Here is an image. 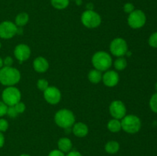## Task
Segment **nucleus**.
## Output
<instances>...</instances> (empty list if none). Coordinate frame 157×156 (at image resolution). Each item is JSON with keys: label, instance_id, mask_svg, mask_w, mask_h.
Segmentation results:
<instances>
[{"label": "nucleus", "instance_id": "nucleus-26", "mask_svg": "<svg viewBox=\"0 0 157 156\" xmlns=\"http://www.w3.org/2000/svg\"><path fill=\"white\" fill-rule=\"evenodd\" d=\"M14 107H15V110L17 111V113L19 114V113H24L25 111V109H26V106L25 105L24 102H21L20 101L19 102H18L17 104H15V106H14Z\"/></svg>", "mask_w": 157, "mask_h": 156}, {"label": "nucleus", "instance_id": "nucleus-18", "mask_svg": "<svg viewBox=\"0 0 157 156\" xmlns=\"http://www.w3.org/2000/svg\"><path fill=\"white\" fill-rule=\"evenodd\" d=\"M106 152L110 154H114L117 153L120 150V144L117 141H109L106 143L104 147Z\"/></svg>", "mask_w": 157, "mask_h": 156}, {"label": "nucleus", "instance_id": "nucleus-24", "mask_svg": "<svg viewBox=\"0 0 157 156\" xmlns=\"http://www.w3.org/2000/svg\"><path fill=\"white\" fill-rule=\"evenodd\" d=\"M150 107L152 111L157 113V93H154L150 98Z\"/></svg>", "mask_w": 157, "mask_h": 156}, {"label": "nucleus", "instance_id": "nucleus-28", "mask_svg": "<svg viewBox=\"0 0 157 156\" xmlns=\"http://www.w3.org/2000/svg\"><path fill=\"white\" fill-rule=\"evenodd\" d=\"M134 10H135V7H134V6H133V3L127 2L124 6V12H126V13L130 14L132 12H133Z\"/></svg>", "mask_w": 157, "mask_h": 156}, {"label": "nucleus", "instance_id": "nucleus-11", "mask_svg": "<svg viewBox=\"0 0 157 156\" xmlns=\"http://www.w3.org/2000/svg\"><path fill=\"white\" fill-rule=\"evenodd\" d=\"M44 98L48 103L57 105L61 99V93L55 87H48L44 92Z\"/></svg>", "mask_w": 157, "mask_h": 156}, {"label": "nucleus", "instance_id": "nucleus-21", "mask_svg": "<svg viewBox=\"0 0 157 156\" xmlns=\"http://www.w3.org/2000/svg\"><path fill=\"white\" fill-rule=\"evenodd\" d=\"M70 0H51V4L55 9L58 10H63L67 8Z\"/></svg>", "mask_w": 157, "mask_h": 156}, {"label": "nucleus", "instance_id": "nucleus-3", "mask_svg": "<svg viewBox=\"0 0 157 156\" xmlns=\"http://www.w3.org/2000/svg\"><path fill=\"white\" fill-rule=\"evenodd\" d=\"M55 122L58 126L67 129L75 123V116L70 110L61 109L55 113Z\"/></svg>", "mask_w": 157, "mask_h": 156}, {"label": "nucleus", "instance_id": "nucleus-8", "mask_svg": "<svg viewBox=\"0 0 157 156\" xmlns=\"http://www.w3.org/2000/svg\"><path fill=\"white\" fill-rule=\"evenodd\" d=\"M110 53L117 58L124 57L128 51V45L124 38H114L110 44Z\"/></svg>", "mask_w": 157, "mask_h": 156}, {"label": "nucleus", "instance_id": "nucleus-33", "mask_svg": "<svg viewBox=\"0 0 157 156\" xmlns=\"http://www.w3.org/2000/svg\"><path fill=\"white\" fill-rule=\"evenodd\" d=\"M65 156H83L81 153H80L78 151H71L68 153H67Z\"/></svg>", "mask_w": 157, "mask_h": 156}, {"label": "nucleus", "instance_id": "nucleus-1", "mask_svg": "<svg viewBox=\"0 0 157 156\" xmlns=\"http://www.w3.org/2000/svg\"><path fill=\"white\" fill-rule=\"evenodd\" d=\"M21 80V73L13 67H2L0 69V83L3 86L12 87Z\"/></svg>", "mask_w": 157, "mask_h": 156}, {"label": "nucleus", "instance_id": "nucleus-19", "mask_svg": "<svg viewBox=\"0 0 157 156\" xmlns=\"http://www.w3.org/2000/svg\"><path fill=\"white\" fill-rule=\"evenodd\" d=\"M29 21V15L26 12H21L15 17V24L17 27H23L28 24Z\"/></svg>", "mask_w": 157, "mask_h": 156}, {"label": "nucleus", "instance_id": "nucleus-13", "mask_svg": "<svg viewBox=\"0 0 157 156\" xmlns=\"http://www.w3.org/2000/svg\"><path fill=\"white\" fill-rule=\"evenodd\" d=\"M102 80L104 85L108 87H113L119 83L120 76L117 72L114 70H107L103 74Z\"/></svg>", "mask_w": 157, "mask_h": 156}, {"label": "nucleus", "instance_id": "nucleus-5", "mask_svg": "<svg viewBox=\"0 0 157 156\" xmlns=\"http://www.w3.org/2000/svg\"><path fill=\"white\" fill-rule=\"evenodd\" d=\"M2 101L8 106H14L21 101V93L15 86L7 87L2 93Z\"/></svg>", "mask_w": 157, "mask_h": 156}, {"label": "nucleus", "instance_id": "nucleus-40", "mask_svg": "<svg viewBox=\"0 0 157 156\" xmlns=\"http://www.w3.org/2000/svg\"><path fill=\"white\" fill-rule=\"evenodd\" d=\"M1 46H2V44H1V42H0V48H1Z\"/></svg>", "mask_w": 157, "mask_h": 156}, {"label": "nucleus", "instance_id": "nucleus-39", "mask_svg": "<svg viewBox=\"0 0 157 156\" xmlns=\"http://www.w3.org/2000/svg\"><path fill=\"white\" fill-rule=\"evenodd\" d=\"M156 91H157V83L156 84Z\"/></svg>", "mask_w": 157, "mask_h": 156}, {"label": "nucleus", "instance_id": "nucleus-7", "mask_svg": "<svg viewBox=\"0 0 157 156\" xmlns=\"http://www.w3.org/2000/svg\"><path fill=\"white\" fill-rule=\"evenodd\" d=\"M147 21V16L142 10L135 9L133 12L129 14L127 23L133 29H139L144 27Z\"/></svg>", "mask_w": 157, "mask_h": 156}, {"label": "nucleus", "instance_id": "nucleus-29", "mask_svg": "<svg viewBox=\"0 0 157 156\" xmlns=\"http://www.w3.org/2000/svg\"><path fill=\"white\" fill-rule=\"evenodd\" d=\"M18 113H17V111L15 110V107L14 106H8L7 113H6V115L9 116L10 118H15L17 116H18Z\"/></svg>", "mask_w": 157, "mask_h": 156}, {"label": "nucleus", "instance_id": "nucleus-17", "mask_svg": "<svg viewBox=\"0 0 157 156\" xmlns=\"http://www.w3.org/2000/svg\"><path fill=\"white\" fill-rule=\"evenodd\" d=\"M102 72L100 70H96V69H93V70H90L88 73V77L89 81L94 84H99L101 80H102Z\"/></svg>", "mask_w": 157, "mask_h": 156}, {"label": "nucleus", "instance_id": "nucleus-4", "mask_svg": "<svg viewBox=\"0 0 157 156\" xmlns=\"http://www.w3.org/2000/svg\"><path fill=\"white\" fill-rule=\"evenodd\" d=\"M121 128L128 134H136L141 128V121L135 115H126L121 119Z\"/></svg>", "mask_w": 157, "mask_h": 156}, {"label": "nucleus", "instance_id": "nucleus-10", "mask_svg": "<svg viewBox=\"0 0 157 156\" xmlns=\"http://www.w3.org/2000/svg\"><path fill=\"white\" fill-rule=\"evenodd\" d=\"M109 111L113 119H122L127 115V108L122 101L114 100L110 104Z\"/></svg>", "mask_w": 157, "mask_h": 156}, {"label": "nucleus", "instance_id": "nucleus-36", "mask_svg": "<svg viewBox=\"0 0 157 156\" xmlns=\"http://www.w3.org/2000/svg\"><path fill=\"white\" fill-rule=\"evenodd\" d=\"M3 66H4L3 65V59L0 57V69H1Z\"/></svg>", "mask_w": 157, "mask_h": 156}, {"label": "nucleus", "instance_id": "nucleus-15", "mask_svg": "<svg viewBox=\"0 0 157 156\" xmlns=\"http://www.w3.org/2000/svg\"><path fill=\"white\" fill-rule=\"evenodd\" d=\"M74 135L78 138H84L87 136L88 134V126L85 123L81 122H76L73 125V128H72Z\"/></svg>", "mask_w": 157, "mask_h": 156}, {"label": "nucleus", "instance_id": "nucleus-23", "mask_svg": "<svg viewBox=\"0 0 157 156\" xmlns=\"http://www.w3.org/2000/svg\"><path fill=\"white\" fill-rule=\"evenodd\" d=\"M49 87L48 81L45 79H39L37 82V87L38 90L44 92Z\"/></svg>", "mask_w": 157, "mask_h": 156}, {"label": "nucleus", "instance_id": "nucleus-25", "mask_svg": "<svg viewBox=\"0 0 157 156\" xmlns=\"http://www.w3.org/2000/svg\"><path fill=\"white\" fill-rule=\"evenodd\" d=\"M148 43L150 47L153 48H157V32H154L150 36Z\"/></svg>", "mask_w": 157, "mask_h": 156}, {"label": "nucleus", "instance_id": "nucleus-34", "mask_svg": "<svg viewBox=\"0 0 157 156\" xmlns=\"http://www.w3.org/2000/svg\"><path fill=\"white\" fill-rule=\"evenodd\" d=\"M4 144H5V136L4 135H3V133L0 132V148H2L3 146H4Z\"/></svg>", "mask_w": 157, "mask_h": 156}, {"label": "nucleus", "instance_id": "nucleus-35", "mask_svg": "<svg viewBox=\"0 0 157 156\" xmlns=\"http://www.w3.org/2000/svg\"><path fill=\"white\" fill-rule=\"evenodd\" d=\"M94 6L92 3H89L87 5V10H93Z\"/></svg>", "mask_w": 157, "mask_h": 156}, {"label": "nucleus", "instance_id": "nucleus-12", "mask_svg": "<svg viewBox=\"0 0 157 156\" xmlns=\"http://www.w3.org/2000/svg\"><path fill=\"white\" fill-rule=\"evenodd\" d=\"M14 55L20 63L26 61L31 56V49L25 44H18L14 50Z\"/></svg>", "mask_w": 157, "mask_h": 156}, {"label": "nucleus", "instance_id": "nucleus-31", "mask_svg": "<svg viewBox=\"0 0 157 156\" xmlns=\"http://www.w3.org/2000/svg\"><path fill=\"white\" fill-rule=\"evenodd\" d=\"M12 64H13V59L11 57L8 56L5 59H3V65L5 67H12Z\"/></svg>", "mask_w": 157, "mask_h": 156}, {"label": "nucleus", "instance_id": "nucleus-22", "mask_svg": "<svg viewBox=\"0 0 157 156\" xmlns=\"http://www.w3.org/2000/svg\"><path fill=\"white\" fill-rule=\"evenodd\" d=\"M113 66H114L116 70L121 71V70H124L127 67V61L124 57L117 58V59L113 63Z\"/></svg>", "mask_w": 157, "mask_h": 156}, {"label": "nucleus", "instance_id": "nucleus-9", "mask_svg": "<svg viewBox=\"0 0 157 156\" xmlns=\"http://www.w3.org/2000/svg\"><path fill=\"white\" fill-rule=\"evenodd\" d=\"M18 27L10 21H4L0 23V38L10 39L17 34Z\"/></svg>", "mask_w": 157, "mask_h": 156}, {"label": "nucleus", "instance_id": "nucleus-38", "mask_svg": "<svg viewBox=\"0 0 157 156\" xmlns=\"http://www.w3.org/2000/svg\"><path fill=\"white\" fill-rule=\"evenodd\" d=\"M19 156H31L30 154H20Z\"/></svg>", "mask_w": 157, "mask_h": 156}, {"label": "nucleus", "instance_id": "nucleus-41", "mask_svg": "<svg viewBox=\"0 0 157 156\" xmlns=\"http://www.w3.org/2000/svg\"><path fill=\"white\" fill-rule=\"evenodd\" d=\"M74 1H76V0H74Z\"/></svg>", "mask_w": 157, "mask_h": 156}, {"label": "nucleus", "instance_id": "nucleus-20", "mask_svg": "<svg viewBox=\"0 0 157 156\" xmlns=\"http://www.w3.org/2000/svg\"><path fill=\"white\" fill-rule=\"evenodd\" d=\"M107 129L113 133L119 132L121 130V122L119 119H113L107 122Z\"/></svg>", "mask_w": 157, "mask_h": 156}, {"label": "nucleus", "instance_id": "nucleus-6", "mask_svg": "<svg viewBox=\"0 0 157 156\" xmlns=\"http://www.w3.org/2000/svg\"><path fill=\"white\" fill-rule=\"evenodd\" d=\"M83 25L87 28H96L101 24V17L94 10H86L81 17Z\"/></svg>", "mask_w": 157, "mask_h": 156}, {"label": "nucleus", "instance_id": "nucleus-27", "mask_svg": "<svg viewBox=\"0 0 157 156\" xmlns=\"http://www.w3.org/2000/svg\"><path fill=\"white\" fill-rule=\"evenodd\" d=\"M9 122L6 119H0V132H1L7 131V129L9 128Z\"/></svg>", "mask_w": 157, "mask_h": 156}, {"label": "nucleus", "instance_id": "nucleus-2", "mask_svg": "<svg viewBox=\"0 0 157 156\" xmlns=\"http://www.w3.org/2000/svg\"><path fill=\"white\" fill-rule=\"evenodd\" d=\"M91 62L94 69L101 72L108 70L113 64L111 56L107 52L103 50L94 54Z\"/></svg>", "mask_w": 157, "mask_h": 156}, {"label": "nucleus", "instance_id": "nucleus-14", "mask_svg": "<svg viewBox=\"0 0 157 156\" xmlns=\"http://www.w3.org/2000/svg\"><path fill=\"white\" fill-rule=\"evenodd\" d=\"M33 68L38 73H44L49 68V63L44 57H38L33 61Z\"/></svg>", "mask_w": 157, "mask_h": 156}, {"label": "nucleus", "instance_id": "nucleus-30", "mask_svg": "<svg viewBox=\"0 0 157 156\" xmlns=\"http://www.w3.org/2000/svg\"><path fill=\"white\" fill-rule=\"evenodd\" d=\"M8 110V106L3 101H0V117H2L6 115Z\"/></svg>", "mask_w": 157, "mask_h": 156}, {"label": "nucleus", "instance_id": "nucleus-37", "mask_svg": "<svg viewBox=\"0 0 157 156\" xmlns=\"http://www.w3.org/2000/svg\"><path fill=\"white\" fill-rule=\"evenodd\" d=\"M76 3L77 5H78V6H80V5H81V3H82V2H81V0H76Z\"/></svg>", "mask_w": 157, "mask_h": 156}, {"label": "nucleus", "instance_id": "nucleus-32", "mask_svg": "<svg viewBox=\"0 0 157 156\" xmlns=\"http://www.w3.org/2000/svg\"><path fill=\"white\" fill-rule=\"evenodd\" d=\"M48 156H65V154L59 149H54L49 152Z\"/></svg>", "mask_w": 157, "mask_h": 156}, {"label": "nucleus", "instance_id": "nucleus-16", "mask_svg": "<svg viewBox=\"0 0 157 156\" xmlns=\"http://www.w3.org/2000/svg\"><path fill=\"white\" fill-rule=\"evenodd\" d=\"M72 147H73V144H72L71 140L68 138L62 137L58 141V148L64 154L71 151Z\"/></svg>", "mask_w": 157, "mask_h": 156}]
</instances>
